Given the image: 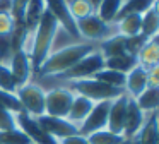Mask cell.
<instances>
[{"instance_id":"1","label":"cell","mask_w":159,"mask_h":144,"mask_svg":"<svg viewBox=\"0 0 159 144\" xmlns=\"http://www.w3.org/2000/svg\"><path fill=\"white\" fill-rule=\"evenodd\" d=\"M58 27H60V24L55 19V16L52 12H48V10H45V14L39 19L38 26H36L34 33H33L31 40H29L28 46L24 50V51H28L29 58H31L33 74H36L38 69L41 67V64L48 58L50 51H52L53 38H55Z\"/></svg>"},{"instance_id":"2","label":"cell","mask_w":159,"mask_h":144,"mask_svg":"<svg viewBox=\"0 0 159 144\" xmlns=\"http://www.w3.org/2000/svg\"><path fill=\"white\" fill-rule=\"evenodd\" d=\"M96 48H98L96 43L79 41V43H74L60 48L57 51H52L48 55V58L41 64V67L38 69L36 77H57V75L63 74L65 70H69L84 55H87L89 51L96 50Z\"/></svg>"},{"instance_id":"3","label":"cell","mask_w":159,"mask_h":144,"mask_svg":"<svg viewBox=\"0 0 159 144\" xmlns=\"http://www.w3.org/2000/svg\"><path fill=\"white\" fill-rule=\"evenodd\" d=\"M57 86H65L69 88L72 93L80 96H86L87 99L98 103V101H113V99L120 98L123 94V89L113 88L108 86L104 82L98 81L94 77H87V79H75V81H65L60 82Z\"/></svg>"},{"instance_id":"4","label":"cell","mask_w":159,"mask_h":144,"mask_svg":"<svg viewBox=\"0 0 159 144\" xmlns=\"http://www.w3.org/2000/svg\"><path fill=\"white\" fill-rule=\"evenodd\" d=\"M104 69V57L101 55V51L93 50L89 51L87 55H84L75 65L65 70L63 74L57 75V77H36L34 81H57L60 82H65V81H75V79H87V77H93L98 70ZM57 86V84H55Z\"/></svg>"},{"instance_id":"5","label":"cell","mask_w":159,"mask_h":144,"mask_svg":"<svg viewBox=\"0 0 159 144\" xmlns=\"http://www.w3.org/2000/svg\"><path fill=\"white\" fill-rule=\"evenodd\" d=\"M75 27H77V33H79L80 40L89 41V43H96V45L103 43L104 40L116 34L115 24L101 21L96 14H91V16L84 17V19L75 21Z\"/></svg>"},{"instance_id":"6","label":"cell","mask_w":159,"mask_h":144,"mask_svg":"<svg viewBox=\"0 0 159 144\" xmlns=\"http://www.w3.org/2000/svg\"><path fill=\"white\" fill-rule=\"evenodd\" d=\"M45 88H41L34 81H29L28 84L17 88L16 91V96L22 106V112H26L34 118L39 115H45Z\"/></svg>"},{"instance_id":"7","label":"cell","mask_w":159,"mask_h":144,"mask_svg":"<svg viewBox=\"0 0 159 144\" xmlns=\"http://www.w3.org/2000/svg\"><path fill=\"white\" fill-rule=\"evenodd\" d=\"M45 91V115L67 118L75 93H72L65 86H52V88H46Z\"/></svg>"},{"instance_id":"8","label":"cell","mask_w":159,"mask_h":144,"mask_svg":"<svg viewBox=\"0 0 159 144\" xmlns=\"http://www.w3.org/2000/svg\"><path fill=\"white\" fill-rule=\"evenodd\" d=\"M16 125L21 132H24L26 136L31 139L33 144H58V141H55L53 137H50L45 130L39 127V123L36 122L34 117L28 115L26 112L16 113Z\"/></svg>"},{"instance_id":"9","label":"cell","mask_w":159,"mask_h":144,"mask_svg":"<svg viewBox=\"0 0 159 144\" xmlns=\"http://www.w3.org/2000/svg\"><path fill=\"white\" fill-rule=\"evenodd\" d=\"M36 122H38L39 127H41L50 137H53L55 141H60V139H63V137H70V136H74V134H79V129H77L74 123H70L67 118L39 115V117H36Z\"/></svg>"},{"instance_id":"10","label":"cell","mask_w":159,"mask_h":144,"mask_svg":"<svg viewBox=\"0 0 159 144\" xmlns=\"http://www.w3.org/2000/svg\"><path fill=\"white\" fill-rule=\"evenodd\" d=\"M110 105L111 101H98L94 103L91 113L87 115V118L80 123L79 127V134L82 136H89L93 132L106 129V122H108V112H110Z\"/></svg>"},{"instance_id":"11","label":"cell","mask_w":159,"mask_h":144,"mask_svg":"<svg viewBox=\"0 0 159 144\" xmlns=\"http://www.w3.org/2000/svg\"><path fill=\"white\" fill-rule=\"evenodd\" d=\"M9 69H11V74L16 81V86L21 88V86L28 84L29 81H33V65H31V58H29L28 51L21 50L14 51L11 62H9Z\"/></svg>"},{"instance_id":"12","label":"cell","mask_w":159,"mask_h":144,"mask_svg":"<svg viewBox=\"0 0 159 144\" xmlns=\"http://www.w3.org/2000/svg\"><path fill=\"white\" fill-rule=\"evenodd\" d=\"M45 5H46V10L55 16V19L58 21V24L67 31V33H70L74 38L80 40L79 33H77V27H75V21L70 16L69 5H67L65 0H45Z\"/></svg>"},{"instance_id":"13","label":"cell","mask_w":159,"mask_h":144,"mask_svg":"<svg viewBox=\"0 0 159 144\" xmlns=\"http://www.w3.org/2000/svg\"><path fill=\"white\" fill-rule=\"evenodd\" d=\"M127 101L128 96L121 94L120 98L113 99L110 105V112H108V122L106 129L113 134H120L123 136V125H125V113H127Z\"/></svg>"},{"instance_id":"14","label":"cell","mask_w":159,"mask_h":144,"mask_svg":"<svg viewBox=\"0 0 159 144\" xmlns=\"http://www.w3.org/2000/svg\"><path fill=\"white\" fill-rule=\"evenodd\" d=\"M147 113H144L137 106L135 99L128 98L127 101V113H125V125H123V137L125 139H134L139 129L142 127Z\"/></svg>"},{"instance_id":"15","label":"cell","mask_w":159,"mask_h":144,"mask_svg":"<svg viewBox=\"0 0 159 144\" xmlns=\"http://www.w3.org/2000/svg\"><path fill=\"white\" fill-rule=\"evenodd\" d=\"M145 88H147V70H144L142 67L135 65L132 70L127 72L123 93L128 96V98L135 99Z\"/></svg>"},{"instance_id":"16","label":"cell","mask_w":159,"mask_h":144,"mask_svg":"<svg viewBox=\"0 0 159 144\" xmlns=\"http://www.w3.org/2000/svg\"><path fill=\"white\" fill-rule=\"evenodd\" d=\"M135 144H159V123H157V112L147 113L142 127L134 137Z\"/></svg>"},{"instance_id":"17","label":"cell","mask_w":159,"mask_h":144,"mask_svg":"<svg viewBox=\"0 0 159 144\" xmlns=\"http://www.w3.org/2000/svg\"><path fill=\"white\" fill-rule=\"evenodd\" d=\"M93 106H94V101L87 99L86 96L74 94L72 105H70V110H69V113H67V120H69L70 123H74V125L79 129L80 123H82L84 120L87 118V115L91 113Z\"/></svg>"},{"instance_id":"18","label":"cell","mask_w":159,"mask_h":144,"mask_svg":"<svg viewBox=\"0 0 159 144\" xmlns=\"http://www.w3.org/2000/svg\"><path fill=\"white\" fill-rule=\"evenodd\" d=\"M135 60H137L139 67H142L144 70H149V69L159 65V41H157V38L149 40L140 48V51L135 55Z\"/></svg>"},{"instance_id":"19","label":"cell","mask_w":159,"mask_h":144,"mask_svg":"<svg viewBox=\"0 0 159 144\" xmlns=\"http://www.w3.org/2000/svg\"><path fill=\"white\" fill-rule=\"evenodd\" d=\"M159 33V10L157 2H154L147 10L140 14V34H144L147 40L157 38Z\"/></svg>"},{"instance_id":"20","label":"cell","mask_w":159,"mask_h":144,"mask_svg":"<svg viewBox=\"0 0 159 144\" xmlns=\"http://www.w3.org/2000/svg\"><path fill=\"white\" fill-rule=\"evenodd\" d=\"M113 24L116 34H120V36L130 38L135 34H140V14H125Z\"/></svg>"},{"instance_id":"21","label":"cell","mask_w":159,"mask_h":144,"mask_svg":"<svg viewBox=\"0 0 159 144\" xmlns=\"http://www.w3.org/2000/svg\"><path fill=\"white\" fill-rule=\"evenodd\" d=\"M98 50L101 51V55L104 58L118 57V55H128L127 48H125V36H120V34H115V36L104 40L103 43H99Z\"/></svg>"},{"instance_id":"22","label":"cell","mask_w":159,"mask_h":144,"mask_svg":"<svg viewBox=\"0 0 159 144\" xmlns=\"http://www.w3.org/2000/svg\"><path fill=\"white\" fill-rule=\"evenodd\" d=\"M135 103H137V106L144 113L157 112V106H159V88H145L144 91L135 98Z\"/></svg>"},{"instance_id":"23","label":"cell","mask_w":159,"mask_h":144,"mask_svg":"<svg viewBox=\"0 0 159 144\" xmlns=\"http://www.w3.org/2000/svg\"><path fill=\"white\" fill-rule=\"evenodd\" d=\"M121 5H123V0H101V3L98 5V9L94 14H96L101 21L111 24V22H115L116 14H118V10L121 9Z\"/></svg>"},{"instance_id":"24","label":"cell","mask_w":159,"mask_h":144,"mask_svg":"<svg viewBox=\"0 0 159 144\" xmlns=\"http://www.w3.org/2000/svg\"><path fill=\"white\" fill-rule=\"evenodd\" d=\"M137 65V60L132 55H118V57H108L104 58V69H111V70H118L127 74L128 70Z\"/></svg>"},{"instance_id":"25","label":"cell","mask_w":159,"mask_h":144,"mask_svg":"<svg viewBox=\"0 0 159 144\" xmlns=\"http://www.w3.org/2000/svg\"><path fill=\"white\" fill-rule=\"evenodd\" d=\"M93 77L98 79V81H101V82H104V84H108V86H113V88L123 89L127 74L118 72V70H111V69H101V70H98Z\"/></svg>"},{"instance_id":"26","label":"cell","mask_w":159,"mask_h":144,"mask_svg":"<svg viewBox=\"0 0 159 144\" xmlns=\"http://www.w3.org/2000/svg\"><path fill=\"white\" fill-rule=\"evenodd\" d=\"M86 139L89 144H121L125 141V137L120 136V134L110 132L108 129H103V130H98V132L86 136Z\"/></svg>"},{"instance_id":"27","label":"cell","mask_w":159,"mask_h":144,"mask_svg":"<svg viewBox=\"0 0 159 144\" xmlns=\"http://www.w3.org/2000/svg\"><path fill=\"white\" fill-rule=\"evenodd\" d=\"M154 2H157V0H123V5H121V9L116 14V19H120L125 14H142Z\"/></svg>"},{"instance_id":"28","label":"cell","mask_w":159,"mask_h":144,"mask_svg":"<svg viewBox=\"0 0 159 144\" xmlns=\"http://www.w3.org/2000/svg\"><path fill=\"white\" fill-rule=\"evenodd\" d=\"M67 5H69V12L74 21L84 19V17L94 14V9L91 7V3L87 0H70Z\"/></svg>"},{"instance_id":"29","label":"cell","mask_w":159,"mask_h":144,"mask_svg":"<svg viewBox=\"0 0 159 144\" xmlns=\"http://www.w3.org/2000/svg\"><path fill=\"white\" fill-rule=\"evenodd\" d=\"M0 144H33L31 139L19 129L0 132Z\"/></svg>"},{"instance_id":"30","label":"cell","mask_w":159,"mask_h":144,"mask_svg":"<svg viewBox=\"0 0 159 144\" xmlns=\"http://www.w3.org/2000/svg\"><path fill=\"white\" fill-rule=\"evenodd\" d=\"M0 106H4L5 110H9L14 115L22 112V106L19 103L16 93H9V91H4V89H0Z\"/></svg>"},{"instance_id":"31","label":"cell","mask_w":159,"mask_h":144,"mask_svg":"<svg viewBox=\"0 0 159 144\" xmlns=\"http://www.w3.org/2000/svg\"><path fill=\"white\" fill-rule=\"evenodd\" d=\"M0 89L9 91V93L17 91V86H16V81L11 74L9 65H2V64H0Z\"/></svg>"},{"instance_id":"32","label":"cell","mask_w":159,"mask_h":144,"mask_svg":"<svg viewBox=\"0 0 159 144\" xmlns=\"http://www.w3.org/2000/svg\"><path fill=\"white\" fill-rule=\"evenodd\" d=\"M147 38L144 34H135V36H130V38H125V48H127V53L135 57V55L140 51V48L147 43Z\"/></svg>"},{"instance_id":"33","label":"cell","mask_w":159,"mask_h":144,"mask_svg":"<svg viewBox=\"0 0 159 144\" xmlns=\"http://www.w3.org/2000/svg\"><path fill=\"white\" fill-rule=\"evenodd\" d=\"M17 129L16 125V115L5 110L4 106H0V132H7V130Z\"/></svg>"},{"instance_id":"34","label":"cell","mask_w":159,"mask_h":144,"mask_svg":"<svg viewBox=\"0 0 159 144\" xmlns=\"http://www.w3.org/2000/svg\"><path fill=\"white\" fill-rule=\"evenodd\" d=\"M29 0H12V17H14L16 24L24 26V10ZM26 27V26H24Z\"/></svg>"},{"instance_id":"35","label":"cell","mask_w":159,"mask_h":144,"mask_svg":"<svg viewBox=\"0 0 159 144\" xmlns=\"http://www.w3.org/2000/svg\"><path fill=\"white\" fill-rule=\"evenodd\" d=\"M16 21L12 14H0V36L2 34H12Z\"/></svg>"},{"instance_id":"36","label":"cell","mask_w":159,"mask_h":144,"mask_svg":"<svg viewBox=\"0 0 159 144\" xmlns=\"http://www.w3.org/2000/svg\"><path fill=\"white\" fill-rule=\"evenodd\" d=\"M147 88H159V65L147 70Z\"/></svg>"},{"instance_id":"37","label":"cell","mask_w":159,"mask_h":144,"mask_svg":"<svg viewBox=\"0 0 159 144\" xmlns=\"http://www.w3.org/2000/svg\"><path fill=\"white\" fill-rule=\"evenodd\" d=\"M58 144H89V142H87L86 136H82V134H74V136H70V137L60 139Z\"/></svg>"},{"instance_id":"38","label":"cell","mask_w":159,"mask_h":144,"mask_svg":"<svg viewBox=\"0 0 159 144\" xmlns=\"http://www.w3.org/2000/svg\"><path fill=\"white\" fill-rule=\"evenodd\" d=\"M12 12V0H0V14Z\"/></svg>"},{"instance_id":"39","label":"cell","mask_w":159,"mask_h":144,"mask_svg":"<svg viewBox=\"0 0 159 144\" xmlns=\"http://www.w3.org/2000/svg\"><path fill=\"white\" fill-rule=\"evenodd\" d=\"M87 2L91 3V7L94 9V12H96V9H98V5L101 3V0H87Z\"/></svg>"},{"instance_id":"40","label":"cell","mask_w":159,"mask_h":144,"mask_svg":"<svg viewBox=\"0 0 159 144\" xmlns=\"http://www.w3.org/2000/svg\"><path fill=\"white\" fill-rule=\"evenodd\" d=\"M121 144H135V141H134V139H125Z\"/></svg>"}]
</instances>
